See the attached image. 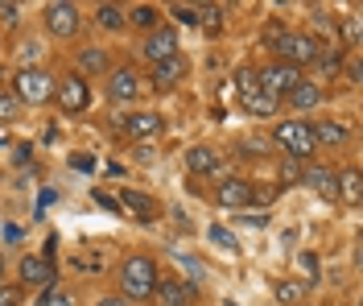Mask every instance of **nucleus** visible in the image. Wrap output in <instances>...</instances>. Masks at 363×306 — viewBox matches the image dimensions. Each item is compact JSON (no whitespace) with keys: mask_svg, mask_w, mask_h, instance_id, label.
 Here are the masks:
<instances>
[{"mask_svg":"<svg viewBox=\"0 0 363 306\" xmlns=\"http://www.w3.org/2000/svg\"><path fill=\"white\" fill-rule=\"evenodd\" d=\"M54 79L42 71V67H21L17 79H13V95H17V104H50L54 99Z\"/></svg>","mask_w":363,"mask_h":306,"instance_id":"nucleus-3","label":"nucleus"},{"mask_svg":"<svg viewBox=\"0 0 363 306\" xmlns=\"http://www.w3.org/2000/svg\"><path fill=\"white\" fill-rule=\"evenodd\" d=\"M182 79H186V58H182V54H174V58H165V62L153 67V87H157V92H169Z\"/></svg>","mask_w":363,"mask_h":306,"instance_id":"nucleus-15","label":"nucleus"},{"mask_svg":"<svg viewBox=\"0 0 363 306\" xmlns=\"http://www.w3.org/2000/svg\"><path fill=\"white\" fill-rule=\"evenodd\" d=\"M285 99L294 104L297 112H310V108H318V104H322V87H318V83H306V79H301V83H297L294 92L285 95Z\"/></svg>","mask_w":363,"mask_h":306,"instance_id":"nucleus-18","label":"nucleus"},{"mask_svg":"<svg viewBox=\"0 0 363 306\" xmlns=\"http://www.w3.org/2000/svg\"><path fill=\"white\" fill-rule=\"evenodd\" d=\"M38 54H42V46H38L33 38H25L21 46H17V58H21L25 67H38Z\"/></svg>","mask_w":363,"mask_h":306,"instance_id":"nucleus-30","label":"nucleus"},{"mask_svg":"<svg viewBox=\"0 0 363 306\" xmlns=\"http://www.w3.org/2000/svg\"><path fill=\"white\" fill-rule=\"evenodd\" d=\"M318 50H322V46H318L314 33H285V38L277 42V54H281V62H285V67H297V71L314 62Z\"/></svg>","mask_w":363,"mask_h":306,"instance_id":"nucleus-4","label":"nucleus"},{"mask_svg":"<svg viewBox=\"0 0 363 306\" xmlns=\"http://www.w3.org/2000/svg\"><path fill=\"white\" fill-rule=\"evenodd\" d=\"M17 273H21V282L29 285V290H50V285H54V269H50V257H21Z\"/></svg>","mask_w":363,"mask_h":306,"instance_id":"nucleus-9","label":"nucleus"},{"mask_svg":"<svg viewBox=\"0 0 363 306\" xmlns=\"http://www.w3.org/2000/svg\"><path fill=\"white\" fill-rule=\"evenodd\" d=\"M335 182H339V199H347V203H359V195H363L359 170H342V174H335Z\"/></svg>","mask_w":363,"mask_h":306,"instance_id":"nucleus-21","label":"nucleus"},{"mask_svg":"<svg viewBox=\"0 0 363 306\" xmlns=\"http://www.w3.org/2000/svg\"><path fill=\"white\" fill-rule=\"evenodd\" d=\"M153 298H157V306H190L194 302V294H190L186 282H178V278H157Z\"/></svg>","mask_w":363,"mask_h":306,"instance_id":"nucleus-12","label":"nucleus"},{"mask_svg":"<svg viewBox=\"0 0 363 306\" xmlns=\"http://www.w3.org/2000/svg\"><path fill=\"white\" fill-rule=\"evenodd\" d=\"M153 285H157V265L153 257H128L120 265V290H124V298L128 302H145V298H153Z\"/></svg>","mask_w":363,"mask_h":306,"instance_id":"nucleus-1","label":"nucleus"},{"mask_svg":"<svg viewBox=\"0 0 363 306\" xmlns=\"http://www.w3.org/2000/svg\"><path fill=\"white\" fill-rule=\"evenodd\" d=\"M79 9L70 4V0H54V4H45V29L54 33V38H74L79 33Z\"/></svg>","mask_w":363,"mask_h":306,"instance_id":"nucleus-5","label":"nucleus"},{"mask_svg":"<svg viewBox=\"0 0 363 306\" xmlns=\"http://www.w3.org/2000/svg\"><path fill=\"white\" fill-rule=\"evenodd\" d=\"M248 153H269V141H264V137H248Z\"/></svg>","mask_w":363,"mask_h":306,"instance_id":"nucleus-38","label":"nucleus"},{"mask_svg":"<svg viewBox=\"0 0 363 306\" xmlns=\"http://www.w3.org/2000/svg\"><path fill=\"white\" fill-rule=\"evenodd\" d=\"M297 261H301V269H306V278H314V273H318V261L310 257V253H301Z\"/></svg>","mask_w":363,"mask_h":306,"instance_id":"nucleus-40","label":"nucleus"},{"mask_svg":"<svg viewBox=\"0 0 363 306\" xmlns=\"http://www.w3.org/2000/svg\"><path fill=\"white\" fill-rule=\"evenodd\" d=\"M235 92H240V99H248V95L260 92V79H256V71H252V67H244V71L235 75Z\"/></svg>","mask_w":363,"mask_h":306,"instance_id":"nucleus-26","label":"nucleus"},{"mask_svg":"<svg viewBox=\"0 0 363 306\" xmlns=\"http://www.w3.org/2000/svg\"><path fill=\"white\" fill-rule=\"evenodd\" d=\"M301 182L310 190H318L322 199H339V182H335V170H322V165H310V170H301Z\"/></svg>","mask_w":363,"mask_h":306,"instance_id":"nucleus-13","label":"nucleus"},{"mask_svg":"<svg viewBox=\"0 0 363 306\" xmlns=\"http://www.w3.org/2000/svg\"><path fill=\"white\" fill-rule=\"evenodd\" d=\"M0 17L9 25H17V4H4V0H0Z\"/></svg>","mask_w":363,"mask_h":306,"instance_id":"nucleus-41","label":"nucleus"},{"mask_svg":"<svg viewBox=\"0 0 363 306\" xmlns=\"http://www.w3.org/2000/svg\"><path fill=\"white\" fill-rule=\"evenodd\" d=\"M95 25L99 29H124V9L120 4H99L95 9Z\"/></svg>","mask_w":363,"mask_h":306,"instance_id":"nucleus-23","label":"nucleus"},{"mask_svg":"<svg viewBox=\"0 0 363 306\" xmlns=\"http://www.w3.org/2000/svg\"><path fill=\"white\" fill-rule=\"evenodd\" d=\"M211 240H215V244H219V248H227V253H240V240H235V236L227 232V228H219V224H215V228H211Z\"/></svg>","mask_w":363,"mask_h":306,"instance_id":"nucleus-28","label":"nucleus"},{"mask_svg":"<svg viewBox=\"0 0 363 306\" xmlns=\"http://www.w3.org/2000/svg\"><path fill=\"white\" fill-rule=\"evenodd\" d=\"M17 108H21V104H17V95H4V92H0V124L17 120Z\"/></svg>","mask_w":363,"mask_h":306,"instance_id":"nucleus-31","label":"nucleus"},{"mask_svg":"<svg viewBox=\"0 0 363 306\" xmlns=\"http://www.w3.org/2000/svg\"><path fill=\"white\" fill-rule=\"evenodd\" d=\"M54 99H58V108H62V112H87L91 92H87V83L74 75V79H67V83H58V87H54Z\"/></svg>","mask_w":363,"mask_h":306,"instance_id":"nucleus-8","label":"nucleus"},{"mask_svg":"<svg viewBox=\"0 0 363 306\" xmlns=\"http://www.w3.org/2000/svg\"><path fill=\"white\" fill-rule=\"evenodd\" d=\"M256 79H260V92L289 95L297 83H301V71H297V67H285V62H272V67H264V71H256Z\"/></svg>","mask_w":363,"mask_h":306,"instance_id":"nucleus-6","label":"nucleus"},{"mask_svg":"<svg viewBox=\"0 0 363 306\" xmlns=\"http://www.w3.org/2000/svg\"><path fill=\"white\" fill-rule=\"evenodd\" d=\"M145 58L157 67V62H165V58H174L178 54V33H174V25H157L149 38H145Z\"/></svg>","mask_w":363,"mask_h":306,"instance_id":"nucleus-7","label":"nucleus"},{"mask_svg":"<svg viewBox=\"0 0 363 306\" xmlns=\"http://www.w3.org/2000/svg\"><path fill=\"white\" fill-rule=\"evenodd\" d=\"M0 282H4V257H0Z\"/></svg>","mask_w":363,"mask_h":306,"instance_id":"nucleus-44","label":"nucleus"},{"mask_svg":"<svg viewBox=\"0 0 363 306\" xmlns=\"http://www.w3.org/2000/svg\"><path fill=\"white\" fill-rule=\"evenodd\" d=\"M301 298H306V282H277V302L297 306Z\"/></svg>","mask_w":363,"mask_h":306,"instance_id":"nucleus-25","label":"nucleus"},{"mask_svg":"<svg viewBox=\"0 0 363 306\" xmlns=\"http://www.w3.org/2000/svg\"><path fill=\"white\" fill-rule=\"evenodd\" d=\"M277 145H281L294 162H310L318 153L310 120H281V124H277Z\"/></svg>","mask_w":363,"mask_h":306,"instance_id":"nucleus-2","label":"nucleus"},{"mask_svg":"<svg viewBox=\"0 0 363 306\" xmlns=\"http://www.w3.org/2000/svg\"><path fill=\"white\" fill-rule=\"evenodd\" d=\"M4 240H9V244H17V240H21V228H17V224H9V228H4Z\"/></svg>","mask_w":363,"mask_h":306,"instance_id":"nucleus-42","label":"nucleus"},{"mask_svg":"<svg viewBox=\"0 0 363 306\" xmlns=\"http://www.w3.org/2000/svg\"><path fill=\"white\" fill-rule=\"evenodd\" d=\"M157 9H153V4H136L133 13H124V25H136V29H149V33H153V29H157Z\"/></svg>","mask_w":363,"mask_h":306,"instance_id":"nucleus-22","label":"nucleus"},{"mask_svg":"<svg viewBox=\"0 0 363 306\" xmlns=\"http://www.w3.org/2000/svg\"><path fill=\"white\" fill-rule=\"evenodd\" d=\"M0 306H21V290H17V285H4V282H0Z\"/></svg>","mask_w":363,"mask_h":306,"instance_id":"nucleus-33","label":"nucleus"},{"mask_svg":"<svg viewBox=\"0 0 363 306\" xmlns=\"http://www.w3.org/2000/svg\"><path fill=\"white\" fill-rule=\"evenodd\" d=\"M310 129H314L318 149H339V145L347 141V124H339V120H314Z\"/></svg>","mask_w":363,"mask_h":306,"instance_id":"nucleus-16","label":"nucleus"},{"mask_svg":"<svg viewBox=\"0 0 363 306\" xmlns=\"http://www.w3.org/2000/svg\"><path fill=\"white\" fill-rule=\"evenodd\" d=\"M120 212H133V219L153 224V219H157V203H153L149 195H140V190H124V195H120Z\"/></svg>","mask_w":363,"mask_h":306,"instance_id":"nucleus-14","label":"nucleus"},{"mask_svg":"<svg viewBox=\"0 0 363 306\" xmlns=\"http://www.w3.org/2000/svg\"><path fill=\"white\" fill-rule=\"evenodd\" d=\"M174 17L186 21V25H203V21H199V9H190V4H178V9H174Z\"/></svg>","mask_w":363,"mask_h":306,"instance_id":"nucleus-34","label":"nucleus"},{"mask_svg":"<svg viewBox=\"0 0 363 306\" xmlns=\"http://www.w3.org/2000/svg\"><path fill=\"white\" fill-rule=\"evenodd\" d=\"M347 79H351V83H359V79H363V71H359V62H351V67H347Z\"/></svg>","mask_w":363,"mask_h":306,"instance_id":"nucleus-43","label":"nucleus"},{"mask_svg":"<svg viewBox=\"0 0 363 306\" xmlns=\"http://www.w3.org/2000/svg\"><path fill=\"white\" fill-rule=\"evenodd\" d=\"M318 67H322V71L326 75H339V67H342V54L339 50H335V54H330V50H318V58H314Z\"/></svg>","mask_w":363,"mask_h":306,"instance_id":"nucleus-29","label":"nucleus"},{"mask_svg":"<svg viewBox=\"0 0 363 306\" xmlns=\"http://www.w3.org/2000/svg\"><path fill=\"white\" fill-rule=\"evenodd\" d=\"M359 17H347V25H342V38H347V42H351V46H355V42H359Z\"/></svg>","mask_w":363,"mask_h":306,"instance_id":"nucleus-36","label":"nucleus"},{"mask_svg":"<svg viewBox=\"0 0 363 306\" xmlns=\"http://www.w3.org/2000/svg\"><path fill=\"white\" fill-rule=\"evenodd\" d=\"M95 203H99V207H104V212L120 215V199H112V195H104V190H95Z\"/></svg>","mask_w":363,"mask_h":306,"instance_id":"nucleus-37","label":"nucleus"},{"mask_svg":"<svg viewBox=\"0 0 363 306\" xmlns=\"http://www.w3.org/2000/svg\"><path fill=\"white\" fill-rule=\"evenodd\" d=\"M285 33H289V29H285V25H281V21L264 25V46H272V50H277V42H281V38H285Z\"/></svg>","mask_w":363,"mask_h":306,"instance_id":"nucleus-32","label":"nucleus"},{"mask_svg":"<svg viewBox=\"0 0 363 306\" xmlns=\"http://www.w3.org/2000/svg\"><path fill=\"white\" fill-rule=\"evenodd\" d=\"M281 178H285V182H301V162H294V158H289V162L281 165Z\"/></svg>","mask_w":363,"mask_h":306,"instance_id":"nucleus-35","label":"nucleus"},{"mask_svg":"<svg viewBox=\"0 0 363 306\" xmlns=\"http://www.w3.org/2000/svg\"><path fill=\"white\" fill-rule=\"evenodd\" d=\"M136 92H140V75H136L133 67H120V71L108 75V95H112V99L128 104V99H136Z\"/></svg>","mask_w":363,"mask_h":306,"instance_id":"nucleus-11","label":"nucleus"},{"mask_svg":"<svg viewBox=\"0 0 363 306\" xmlns=\"http://www.w3.org/2000/svg\"><path fill=\"white\" fill-rule=\"evenodd\" d=\"M186 165H190L194 174H215V170H219V153H215L211 145H194V149H186Z\"/></svg>","mask_w":363,"mask_h":306,"instance_id":"nucleus-17","label":"nucleus"},{"mask_svg":"<svg viewBox=\"0 0 363 306\" xmlns=\"http://www.w3.org/2000/svg\"><path fill=\"white\" fill-rule=\"evenodd\" d=\"M252 190H256V187H252L248 178H235V174H231V178H223V182L215 187V199H219L223 207H248Z\"/></svg>","mask_w":363,"mask_h":306,"instance_id":"nucleus-10","label":"nucleus"},{"mask_svg":"<svg viewBox=\"0 0 363 306\" xmlns=\"http://www.w3.org/2000/svg\"><path fill=\"white\" fill-rule=\"evenodd\" d=\"M124 129H128V137H153V133H161V116L157 112H133Z\"/></svg>","mask_w":363,"mask_h":306,"instance_id":"nucleus-20","label":"nucleus"},{"mask_svg":"<svg viewBox=\"0 0 363 306\" xmlns=\"http://www.w3.org/2000/svg\"><path fill=\"white\" fill-rule=\"evenodd\" d=\"M108 67H112L108 50H99V46H83V50H79V71H87V75H104Z\"/></svg>","mask_w":363,"mask_h":306,"instance_id":"nucleus-19","label":"nucleus"},{"mask_svg":"<svg viewBox=\"0 0 363 306\" xmlns=\"http://www.w3.org/2000/svg\"><path fill=\"white\" fill-rule=\"evenodd\" d=\"M95 306H133V302H128L124 294H108V298H99Z\"/></svg>","mask_w":363,"mask_h":306,"instance_id":"nucleus-39","label":"nucleus"},{"mask_svg":"<svg viewBox=\"0 0 363 306\" xmlns=\"http://www.w3.org/2000/svg\"><path fill=\"white\" fill-rule=\"evenodd\" d=\"M38 306H74V298H70L67 290L50 285V290H42V298H38Z\"/></svg>","mask_w":363,"mask_h":306,"instance_id":"nucleus-27","label":"nucleus"},{"mask_svg":"<svg viewBox=\"0 0 363 306\" xmlns=\"http://www.w3.org/2000/svg\"><path fill=\"white\" fill-rule=\"evenodd\" d=\"M244 108H248V112H256V116H277V95L256 92V95H248V99H244Z\"/></svg>","mask_w":363,"mask_h":306,"instance_id":"nucleus-24","label":"nucleus"}]
</instances>
